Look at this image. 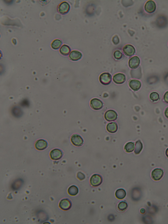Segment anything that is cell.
Listing matches in <instances>:
<instances>
[{
  "instance_id": "cell-1",
  "label": "cell",
  "mask_w": 168,
  "mask_h": 224,
  "mask_svg": "<svg viewBox=\"0 0 168 224\" xmlns=\"http://www.w3.org/2000/svg\"><path fill=\"white\" fill-rule=\"evenodd\" d=\"M112 76L109 73H103L99 77L100 82L105 86L109 84L112 82Z\"/></svg>"
},
{
  "instance_id": "cell-2",
  "label": "cell",
  "mask_w": 168,
  "mask_h": 224,
  "mask_svg": "<svg viewBox=\"0 0 168 224\" xmlns=\"http://www.w3.org/2000/svg\"><path fill=\"white\" fill-rule=\"evenodd\" d=\"M102 182V177L100 175L97 174L92 175L90 179V183L94 187L100 186Z\"/></svg>"
},
{
  "instance_id": "cell-3",
  "label": "cell",
  "mask_w": 168,
  "mask_h": 224,
  "mask_svg": "<svg viewBox=\"0 0 168 224\" xmlns=\"http://www.w3.org/2000/svg\"><path fill=\"white\" fill-rule=\"evenodd\" d=\"M118 117L116 112L113 110H108L104 114V118L107 121L112 122L115 121Z\"/></svg>"
},
{
  "instance_id": "cell-4",
  "label": "cell",
  "mask_w": 168,
  "mask_h": 224,
  "mask_svg": "<svg viewBox=\"0 0 168 224\" xmlns=\"http://www.w3.org/2000/svg\"><path fill=\"white\" fill-rule=\"evenodd\" d=\"M90 105L93 109L98 110L101 109L103 107V104L101 100L97 98L92 99L90 102Z\"/></svg>"
},
{
  "instance_id": "cell-5",
  "label": "cell",
  "mask_w": 168,
  "mask_h": 224,
  "mask_svg": "<svg viewBox=\"0 0 168 224\" xmlns=\"http://www.w3.org/2000/svg\"><path fill=\"white\" fill-rule=\"evenodd\" d=\"M156 9V5L154 1H147L145 6V9L146 12L151 14L154 12Z\"/></svg>"
},
{
  "instance_id": "cell-6",
  "label": "cell",
  "mask_w": 168,
  "mask_h": 224,
  "mask_svg": "<svg viewBox=\"0 0 168 224\" xmlns=\"http://www.w3.org/2000/svg\"><path fill=\"white\" fill-rule=\"evenodd\" d=\"M151 175L153 180L155 181H159L163 177L164 171L161 169L156 168L152 171Z\"/></svg>"
},
{
  "instance_id": "cell-7",
  "label": "cell",
  "mask_w": 168,
  "mask_h": 224,
  "mask_svg": "<svg viewBox=\"0 0 168 224\" xmlns=\"http://www.w3.org/2000/svg\"><path fill=\"white\" fill-rule=\"evenodd\" d=\"M71 141L72 143L77 147L82 146L83 143V139L77 134H74L72 135Z\"/></svg>"
},
{
  "instance_id": "cell-8",
  "label": "cell",
  "mask_w": 168,
  "mask_h": 224,
  "mask_svg": "<svg viewBox=\"0 0 168 224\" xmlns=\"http://www.w3.org/2000/svg\"><path fill=\"white\" fill-rule=\"evenodd\" d=\"M59 207L61 209L63 210H69L71 207V202L68 199H63L59 202Z\"/></svg>"
},
{
  "instance_id": "cell-9",
  "label": "cell",
  "mask_w": 168,
  "mask_h": 224,
  "mask_svg": "<svg viewBox=\"0 0 168 224\" xmlns=\"http://www.w3.org/2000/svg\"><path fill=\"white\" fill-rule=\"evenodd\" d=\"M140 63V60L139 57L134 56L132 57L129 60V67L132 69H135L138 67Z\"/></svg>"
},
{
  "instance_id": "cell-10",
  "label": "cell",
  "mask_w": 168,
  "mask_h": 224,
  "mask_svg": "<svg viewBox=\"0 0 168 224\" xmlns=\"http://www.w3.org/2000/svg\"><path fill=\"white\" fill-rule=\"evenodd\" d=\"M123 51L126 55L131 57L134 55L136 50L133 45L127 44L125 45L123 48Z\"/></svg>"
},
{
  "instance_id": "cell-11",
  "label": "cell",
  "mask_w": 168,
  "mask_h": 224,
  "mask_svg": "<svg viewBox=\"0 0 168 224\" xmlns=\"http://www.w3.org/2000/svg\"><path fill=\"white\" fill-rule=\"evenodd\" d=\"M113 81L115 83L117 84H122L124 83L126 80L125 75L122 73H118L114 76Z\"/></svg>"
},
{
  "instance_id": "cell-12",
  "label": "cell",
  "mask_w": 168,
  "mask_h": 224,
  "mask_svg": "<svg viewBox=\"0 0 168 224\" xmlns=\"http://www.w3.org/2000/svg\"><path fill=\"white\" fill-rule=\"evenodd\" d=\"M70 6L68 3L64 1L59 5L58 7L59 12L62 14H64L67 13L70 11Z\"/></svg>"
},
{
  "instance_id": "cell-13",
  "label": "cell",
  "mask_w": 168,
  "mask_h": 224,
  "mask_svg": "<svg viewBox=\"0 0 168 224\" xmlns=\"http://www.w3.org/2000/svg\"><path fill=\"white\" fill-rule=\"evenodd\" d=\"M51 158L53 160H57L60 159L62 156V151L59 149H54L51 151L50 153Z\"/></svg>"
},
{
  "instance_id": "cell-14",
  "label": "cell",
  "mask_w": 168,
  "mask_h": 224,
  "mask_svg": "<svg viewBox=\"0 0 168 224\" xmlns=\"http://www.w3.org/2000/svg\"><path fill=\"white\" fill-rule=\"evenodd\" d=\"M129 85L132 90L137 91L140 88L142 84L139 80L133 79L129 81Z\"/></svg>"
},
{
  "instance_id": "cell-15",
  "label": "cell",
  "mask_w": 168,
  "mask_h": 224,
  "mask_svg": "<svg viewBox=\"0 0 168 224\" xmlns=\"http://www.w3.org/2000/svg\"><path fill=\"white\" fill-rule=\"evenodd\" d=\"M82 57V54L77 50H73L71 51L69 55L70 59L74 61L80 60L81 59Z\"/></svg>"
},
{
  "instance_id": "cell-16",
  "label": "cell",
  "mask_w": 168,
  "mask_h": 224,
  "mask_svg": "<svg viewBox=\"0 0 168 224\" xmlns=\"http://www.w3.org/2000/svg\"><path fill=\"white\" fill-rule=\"evenodd\" d=\"M35 147L36 149L38 150H44L47 147V142L43 140H38L36 142Z\"/></svg>"
},
{
  "instance_id": "cell-17",
  "label": "cell",
  "mask_w": 168,
  "mask_h": 224,
  "mask_svg": "<svg viewBox=\"0 0 168 224\" xmlns=\"http://www.w3.org/2000/svg\"><path fill=\"white\" fill-rule=\"evenodd\" d=\"M107 131L111 133H114L117 131L118 126L115 122H112L108 124L106 126Z\"/></svg>"
},
{
  "instance_id": "cell-18",
  "label": "cell",
  "mask_w": 168,
  "mask_h": 224,
  "mask_svg": "<svg viewBox=\"0 0 168 224\" xmlns=\"http://www.w3.org/2000/svg\"><path fill=\"white\" fill-rule=\"evenodd\" d=\"M60 52L62 55L67 56L70 53L71 49L70 47L67 45H63L59 50Z\"/></svg>"
},
{
  "instance_id": "cell-19",
  "label": "cell",
  "mask_w": 168,
  "mask_h": 224,
  "mask_svg": "<svg viewBox=\"0 0 168 224\" xmlns=\"http://www.w3.org/2000/svg\"><path fill=\"white\" fill-rule=\"evenodd\" d=\"M126 195V193L125 190L122 189H119L117 190L115 193L116 197L119 199H124Z\"/></svg>"
},
{
  "instance_id": "cell-20",
  "label": "cell",
  "mask_w": 168,
  "mask_h": 224,
  "mask_svg": "<svg viewBox=\"0 0 168 224\" xmlns=\"http://www.w3.org/2000/svg\"><path fill=\"white\" fill-rule=\"evenodd\" d=\"M79 192V189L76 186L72 185L68 189V193L69 194L72 196L76 195Z\"/></svg>"
},
{
  "instance_id": "cell-21",
  "label": "cell",
  "mask_w": 168,
  "mask_h": 224,
  "mask_svg": "<svg viewBox=\"0 0 168 224\" xmlns=\"http://www.w3.org/2000/svg\"><path fill=\"white\" fill-rule=\"evenodd\" d=\"M143 148V145L141 142L140 140L137 141L135 144V149L134 153L136 154H139L141 152Z\"/></svg>"
},
{
  "instance_id": "cell-22",
  "label": "cell",
  "mask_w": 168,
  "mask_h": 224,
  "mask_svg": "<svg viewBox=\"0 0 168 224\" xmlns=\"http://www.w3.org/2000/svg\"><path fill=\"white\" fill-rule=\"evenodd\" d=\"M124 148L126 152L128 153L132 152L135 149L134 144L132 142H128L126 144Z\"/></svg>"
},
{
  "instance_id": "cell-23",
  "label": "cell",
  "mask_w": 168,
  "mask_h": 224,
  "mask_svg": "<svg viewBox=\"0 0 168 224\" xmlns=\"http://www.w3.org/2000/svg\"><path fill=\"white\" fill-rule=\"evenodd\" d=\"M62 44V42L58 39L54 40L51 44V47L55 50L58 49L60 47Z\"/></svg>"
},
{
  "instance_id": "cell-24",
  "label": "cell",
  "mask_w": 168,
  "mask_h": 224,
  "mask_svg": "<svg viewBox=\"0 0 168 224\" xmlns=\"http://www.w3.org/2000/svg\"><path fill=\"white\" fill-rule=\"evenodd\" d=\"M150 98L153 101H157L160 99V95L157 92H152L150 95Z\"/></svg>"
},
{
  "instance_id": "cell-25",
  "label": "cell",
  "mask_w": 168,
  "mask_h": 224,
  "mask_svg": "<svg viewBox=\"0 0 168 224\" xmlns=\"http://www.w3.org/2000/svg\"><path fill=\"white\" fill-rule=\"evenodd\" d=\"M128 207V204L127 202L122 201L119 204L118 208L119 210L122 211L125 210Z\"/></svg>"
},
{
  "instance_id": "cell-26",
  "label": "cell",
  "mask_w": 168,
  "mask_h": 224,
  "mask_svg": "<svg viewBox=\"0 0 168 224\" xmlns=\"http://www.w3.org/2000/svg\"><path fill=\"white\" fill-rule=\"evenodd\" d=\"M122 54L120 51L116 50L114 53V56L117 60L121 59L122 57Z\"/></svg>"
},
{
  "instance_id": "cell-27",
  "label": "cell",
  "mask_w": 168,
  "mask_h": 224,
  "mask_svg": "<svg viewBox=\"0 0 168 224\" xmlns=\"http://www.w3.org/2000/svg\"><path fill=\"white\" fill-rule=\"evenodd\" d=\"M77 177L80 180L85 179V175L81 172H79L77 174Z\"/></svg>"
},
{
  "instance_id": "cell-28",
  "label": "cell",
  "mask_w": 168,
  "mask_h": 224,
  "mask_svg": "<svg viewBox=\"0 0 168 224\" xmlns=\"http://www.w3.org/2000/svg\"><path fill=\"white\" fill-rule=\"evenodd\" d=\"M112 41L115 44H117L119 43V40L117 36L116 35L113 37Z\"/></svg>"
},
{
  "instance_id": "cell-29",
  "label": "cell",
  "mask_w": 168,
  "mask_h": 224,
  "mask_svg": "<svg viewBox=\"0 0 168 224\" xmlns=\"http://www.w3.org/2000/svg\"><path fill=\"white\" fill-rule=\"evenodd\" d=\"M164 100L165 102L168 104V91L165 93L164 96Z\"/></svg>"
},
{
  "instance_id": "cell-30",
  "label": "cell",
  "mask_w": 168,
  "mask_h": 224,
  "mask_svg": "<svg viewBox=\"0 0 168 224\" xmlns=\"http://www.w3.org/2000/svg\"><path fill=\"white\" fill-rule=\"evenodd\" d=\"M165 116L168 119V107H167L164 111Z\"/></svg>"
},
{
  "instance_id": "cell-31",
  "label": "cell",
  "mask_w": 168,
  "mask_h": 224,
  "mask_svg": "<svg viewBox=\"0 0 168 224\" xmlns=\"http://www.w3.org/2000/svg\"><path fill=\"white\" fill-rule=\"evenodd\" d=\"M145 210L144 209H142L140 210V213L142 214H144L145 213Z\"/></svg>"
},
{
  "instance_id": "cell-32",
  "label": "cell",
  "mask_w": 168,
  "mask_h": 224,
  "mask_svg": "<svg viewBox=\"0 0 168 224\" xmlns=\"http://www.w3.org/2000/svg\"><path fill=\"white\" fill-rule=\"evenodd\" d=\"M166 154L168 158V148L166 150Z\"/></svg>"
}]
</instances>
